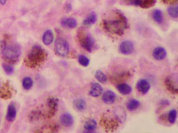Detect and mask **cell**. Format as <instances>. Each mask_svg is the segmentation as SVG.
<instances>
[{
    "instance_id": "1",
    "label": "cell",
    "mask_w": 178,
    "mask_h": 133,
    "mask_svg": "<svg viewBox=\"0 0 178 133\" xmlns=\"http://www.w3.org/2000/svg\"><path fill=\"white\" fill-rule=\"evenodd\" d=\"M103 25L107 32L121 35L128 27V21L123 13L115 10L109 19H104Z\"/></svg>"
},
{
    "instance_id": "2",
    "label": "cell",
    "mask_w": 178,
    "mask_h": 133,
    "mask_svg": "<svg viewBox=\"0 0 178 133\" xmlns=\"http://www.w3.org/2000/svg\"><path fill=\"white\" fill-rule=\"evenodd\" d=\"M47 57L46 52L39 45H35L30 50L26 59V64L30 67H35L43 63Z\"/></svg>"
},
{
    "instance_id": "3",
    "label": "cell",
    "mask_w": 178,
    "mask_h": 133,
    "mask_svg": "<svg viewBox=\"0 0 178 133\" xmlns=\"http://www.w3.org/2000/svg\"><path fill=\"white\" fill-rule=\"evenodd\" d=\"M80 45L83 48L91 53L94 46V40L88 33H81L79 37Z\"/></svg>"
},
{
    "instance_id": "4",
    "label": "cell",
    "mask_w": 178,
    "mask_h": 133,
    "mask_svg": "<svg viewBox=\"0 0 178 133\" xmlns=\"http://www.w3.org/2000/svg\"><path fill=\"white\" fill-rule=\"evenodd\" d=\"M55 50L59 56L65 57L69 52V45L64 39L58 38L55 43Z\"/></svg>"
},
{
    "instance_id": "5",
    "label": "cell",
    "mask_w": 178,
    "mask_h": 133,
    "mask_svg": "<svg viewBox=\"0 0 178 133\" xmlns=\"http://www.w3.org/2000/svg\"><path fill=\"white\" fill-rule=\"evenodd\" d=\"M20 49L16 45H10L6 47L3 49V53L5 58L8 60H15L20 55Z\"/></svg>"
},
{
    "instance_id": "6",
    "label": "cell",
    "mask_w": 178,
    "mask_h": 133,
    "mask_svg": "<svg viewBox=\"0 0 178 133\" xmlns=\"http://www.w3.org/2000/svg\"><path fill=\"white\" fill-rule=\"evenodd\" d=\"M101 125L107 131H113L117 129L119 124L113 119L104 116L101 119Z\"/></svg>"
},
{
    "instance_id": "7",
    "label": "cell",
    "mask_w": 178,
    "mask_h": 133,
    "mask_svg": "<svg viewBox=\"0 0 178 133\" xmlns=\"http://www.w3.org/2000/svg\"><path fill=\"white\" fill-rule=\"evenodd\" d=\"M156 0H125L127 4L130 5L139 6L142 8L152 7L156 3Z\"/></svg>"
},
{
    "instance_id": "8",
    "label": "cell",
    "mask_w": 178,
    "mask_h": 133,
    "mask_svg": "<svg viewBox=\"0 0 178 133\" xmlns=\"http://www.w3.org/2000/svg\"><path fill=\"white\" fill-rule=\"evenodd\" d=\"M119 52L124 55H129L132 53L134 50V46L133 42L125 40L122 42L119 46Z\"/></svg>"
},
{
    "instance_id": "9",
    "label": "cell",
    "mask_w": 178,
    "mask_h": 133,
    "mask_svg": "<svg viewBox=\"0 0 178 133\" xmlns=\"http://www.w3.org/2000/svg\"><path fill=\"white\" fill-rule=\"evenodd\" d=\"M136 87L139 92L146 95L151 88V85L148 81L146 79H141L137 83Z\"/></svg>"
},
{
    "instance_id": "10",
    "label": "cell",
    "mask_w": 178,
    "mask_h": 133,
    "mask_svg": "<svg viewBox=\"0 0 178 133\" xmlns=\"http://www.w3.org/2000/svg\"><path fill=\"white\" fill-rule=\"evenodd\" d=\"M152 55L156 60L162 61L166 57L167 52L165 48L162 47H158L154 50Z\"/></svg>"
},
{
    "instance_id": "11",
    "label": "cell",
    "mask_w": 178,
    "mask_h": 133,
    "mask_svg": "<svg viewBox=\"0 0 178 133\" xmlns=\"http://www.w3.org/2000/svg\"><path fill=\"white\" fill-rule=\"evenodd\" d=\"M116 99V95L114 91H106L102 96V100L105 104H112L114 103Z\"/></svg>"
},
{
    "instance_id": "12",
    "label": "cell",
    "mask_w": 178,
    "mask_h": 133,
    "mask_svg": "<svg viewBox=\"0 0 178 133\" xmlns=\"http://www.w3.org/2000/svg\"><path fill=\"white\" fill-rule=\"evenodd\" d=\"M114 115L119 122L123 123L126 120L127 113L125 110L122 107H116L114 110Z\"/></svg>"
},
{
    "instance_id": "13",
    "label": "cell",
    "mask_w": 178,
    "mask_h": 133,
    "mask_svg": "<svg viewBox=\"0 0 178 133\" xmlns=\"http://www.w3.org/2000/svg\"><path fill=\"white\" fill-rule=\"evenodd\" d=\"M165 86L166 87V88L170 91V92L175 95L178 94V86L171 78L168 77L166 78Z\"/></svg>"
},
{
    "instance_id": "14",
    "label": "cell",
    "mask_w": 178,
    "mask_h": 133,
    "mask_svg": "<svg viewBox=\"0 0 178 133\" xmlns=\"http://www.w3.org/2000/svg\"><path fill=\"white\" fill-rule=\"evenodd\" d=\"M47 106L50 110L49 113L51 116H52L55 114L58 106V99L55 97H50L47 100Z\"/></svg>"
},
{
    "instance_id": "15",
    "label": "cell",
    "mask_w": 178,
    "mask_h": 133,
    "mask_svg": "<svg viewBox=\"0 0 178 133\" xmlns=\"http://www.w3.org/2000/svg\"><path fill=\"white\" fill-rule=\"evenodd\" d=\"M60 121L65 126H70L74 123V118L69 113H64L60 117Z\"/></svg>"
},
{
    "instance_id": "16",
    "label": "cell",
    "mask_w": 178,
    "mask_h": 133,
    "mask_svg": "<svg viewBox=\"0 0 178 133\" xmlns=\"http://www.w3.org/2000/svg\"><path fill=\"white\" fill-rule=\"evenodd\" d=\"M102 92H103V88L102 86L98 83H95L92 86L89 93L93 97H98L99 96H101Z\"/></svg>"
},
{
    "instance_id": "17",
    "label": "cell",
    "mask_w": 178,
    "mask_h": 133,
    "mask_svg": "<svg viewBox=\"0 0 178 133\" xmlns=\"http://www.w3.org/2000/svg\"><path fill=\"white\" fill-rule=\"evenodd\" d=\"M73 107L78 111H83L87 108V103L84 99H75L73 101Z\"/></svg>"
},
{
    "instance_id": "18",
    "label": "cell",
    "mask_w": 178,
    "mask_h": 133,
    "mask_svg": "<svg viewBox=\"0 0 178 133\" xmlns=\"http://www.w3.org/2000/svg\"><path fill=\"white\" fill-rule=\"evenodd\" d=\"M16 116V107L13 104L9 105L6 114V120L8 121H13Z\"/></svg>"
},
{
    "instance_id": "19",
    "label": "cell",
    "mask_w": 178,
    "mask_h": 133,
    "mask_svg": "<svg viewBox=\"0 0 178 133\" xmlns=\"http://www.w3.org/2000/svg\"><path fill=\"white\" fill-rule=\"evenodd\" d=\"M53 39L54 35L52 32L50 30L46 31L43 35L42 40L43 43L46 45H50L53 42Z\"/></svg>"
},
{
    "instance_id": "20",
    "label": "cell",
    "mask_w": 178,
    "mask_h": 133,
    "mask_svg": "<svg viewBox=\"0 0 178 133\" xmlns=\"http://www.w3.org/2000/svg\"><path fill=\"white\" fill-rule=\"evenodd\" d=\"M117 90L123 95H128L132 92V88L127 83H121L117 86Z\"/></svg>"
},
{
    "instance_id": "21",
    "label": "cell",
    "mask_w": 178,
    "mask_h": 133,
    "mask_svg": "<svg viewBox=\"0 0 178 133\" xmlns=\"http://www.w3.org/2000/svg\"><path fill=\"white\" fill-rule=\"evenodd\" d=\"M61 25L67 28L73 29L77 26V22L74 18H66L61 21Z\"/></svg>"
},
{
    "instance_id": "22",
    "label": "cell",
    "mask_w": 178,
    "mask_h": 133,
    "mask_svg": "<svg viewBox=\"0 0 178 133\" xmlns=\"http://www.w3.org/2000/svg\"><path fill=\"white\" fill-rule=\"evenodd\" d=\"M97 127V124L95 120L94 119H89L85 122L84 128L85 131L89 132H92L93 131H96Z\"/></svg>"
},
{
    "instance_id": "23",
    "label": "cell",
    "mask_w": 178,
    "mask_h": 133,
    "mask_svg": "<svg viewBox=\"0 0 178 133\" xmlns=\"http://www.w3.org/2000/svg\"><path fill=\"white\" fill-rule=\"evenodd\" d=\"M141 103L140 102L136 100V99H131L128 101L127 104V107L129 111H133L138 109L139 107L140 106Z\"/></svg>"
},
{
    "instance_id": "24",
    "label": "cell",
    "mask_w": 178,
    "mask_h": 133,
    "mask_svg": "<svg viewBox=\"0 0 178 133\" xmlns=\"http://www.w3.org/2000/svg\"><path fill=\"white\" fill-rule=\"evenodd\" d=\"M97 19V16L96 15V13L92 12L89 14V15H88V17L84 20L83 24L86 27H90L96 23Z\"/></svg>"
},
{
    "instance_id": "25",
    "label": "cell",
    "mask_w": 178,
    "mask_h": 133,
    "mask_svg": "<svg viewBox=\"0 0 178 133\" xmlns=\"http://www.w3.org/2000/svg\"><path fill=\"white\" fill-rule=\"evenodd\" d=\"M153 18L154 21L158 24H162L164 21V16L162 14V11L159 9L154 10L153 12Z\"/></svg>"
},
{
    "instance_id": "26",
    "label": "cell",
    "mask_w": 178,
    "mask_h": 133,
    "mask_svg": "<svg viewBox=\"0 0 178 133\" xmlns=\"http://www.w3.org/2000/svg\"><path fill=\"white\" fill-rule=\"evenodd\" d=\"M95 77L101 83H106L107 81L106 76L105 75L104 72L100 70H97L95 73Z\"/></svg>"
},
{
    "instance_id": "27",
    "label": "cell",
    "mask_w": 178,
    "mask_h": 133,
    "mask_svg": "<svg viewBox=\"0 0 178 133\" xmlns=\"http://www.w3.org/2000/svg\"><path fill=\"white\" fill-rule=\"evenodd\" d=\"M23 88L26 90H29L30 88H32L33 82L31 78L29 77H26L24 78L23 80Z\"/></svg>"
},
{
    "instance_id": "28",
    "label": "cell",
    "mask_w": 178,
    "mask_h": 133,
    "mask_svg": "<svg viewBox=\"0 0 178 133\" xmlns=\"http://www.w3.org/2000/svg\"><path fill=\"white\" fill-rule=\"evenodd\" d=\"M78 62L81 66L87 67L90 63V60L87 56L84 55H80L78 57Z\"/></svg>"
},
{
    "instance_id": "29",
    "label": "cell",
    "mask_w": 178,
    "mask_h": 133,
    "mask_svg": "<svg viewBox=\"0 0 178 133\" xmlns=\"http://www.w3.org/2000/svg\"><path fill=\"white\" fill-rule=\"evenodd\" d=\"M168 13L171 17L173 18H178V6H173L169 7L168 10Z\"/></svg>"
},
{
    "instance_id": "30",
    "label": "cell",
    "mask_w": 178,
    "mask_h": 133,
    "mask_svg": "<svg viewBox=\"0 0 178 133\" xmlns=\"http://www.w3.org/2000/svg\"><path fill=\"white\" fill-rule=\"evenodd\" d=\"M177 117V111L175 109L171 110L168 115V120L171 124L175 122Z\"/></svg>"
},
{
    "instance_id": "31",
    "label": "cell",
    "mask_w": 178,
    "mask_h": 133,
    "mask_svg": "<svg viewBox=\"0 0 178 133\" xmlns=\"http://www.w3.org/2000/svg\"><path fill=\"white\" fill-rule=\"evenodd\" d=\"M3 69H4L5 72L8 74V75H10L12 74L13 72V67L11 66L10 65L8 64H4L3 65Z\"/></svg>"
},
{
    "instance_id": "32",
    "label": "cell",
    "mask_w": 178,
    "mask_h": 133,
    "mask_svg": "<svg viewBox=\"0 0 178 133\" xmlns=\"http://www.w3.org/2000/svg\"><path fill=\"white\" fill-rule=\"evenodd\" d=\"M159 104L162 105H170V101H169L167 99H164L160 101Z\"/></svg>"
},
{
    "instance_id": "33",
    "label": "cell",
    "mask_w": 178,
    "mask_h": 133,
    "mask_svg": "<svg viewBox=\"0 0 178 133\" xmlns=\"http://www.w3.org/2000/svg\"><path fill=\"white\" fill-rule=\"evenodd\" d=\"M162 1L167 4H173L176 2L178 0H162Z\"/></svg>"
},
{
    "instance_id": "34",
    "label": "cell",
    "mask_w": 178,
    "mask_h": 133,
    "mask_svg": "<svg viewBox=\"0 0 178 133\" xmlns=\"http://www.w3.org/2000/svg\"><path fill=\"white\" fill-rule=\"evenodd\" d=\"M8 0H0V4L1 5H4L5 4L6 2H7Z\"/></svg>"
}]
</instances>
